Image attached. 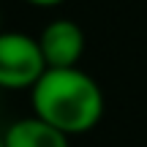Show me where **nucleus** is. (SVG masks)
Returning <instances> with one entry per match:
<instances>
[{"mask_svg":"<svg viewBox=\"0 0 147 147\" xmlns=\"http://www.w3.org/2000/svg\"><path fill=\"white\" fill-rule=\"evenodd\" d=\"M36 117L52 123L63 134H84L104 115V95L93 76L74 68H47L33 84Z\"/></svg>","mask_w":147,"mask_h":147,"instance_id":"nucleus-1","label":"nucleus"},{"mask_svg":"<svg viewBox=\"0 0 147 147\" xmlns=\"http://www.w3.org/2000/svg\"><path fill=\"white\" fill-rule=\"evenodd\" d=\"M47 60L41 55L38 38L25 33H0V87L25 90L41 79Z\"/></svg>","mask_w":147,"mask_h":147,"instance_id":"nucleus-2","label":"nucleus"},{"mask_svg":"<svg viewBox=\"0 0 147 147\" xmlns=\"http://www.w3.org/2000/svg\"><path fill=\"white\" fill-rule=\"evenodd\" d=\"M47 68H74L84 52V33L71 19H52L38 36Z\"/></svg>","mask_w":147,"mask_h":147,"instance_id":"nucleus-3","label":"nucleus"},{"mask_svg":"<svg viewBox=\"0 0 147 147\" xmlns=\"http://www.w3.org/2000/svg\"><path fill=\"white\" fill-rule=\"evenodd\" d=\"M5 147H68V134L41 117H25L8 125L3 134Z\"/></svg>","mask_w":147,"mask_h":147,"instance_id":"nucleus-4","label":"nucleus"},{"mask_svg":"<svg viewBox=\"0 0 147 147\" xmlns=\"http://www.w3.org/2000/svg\"><path fill=\"white\" fill-rule=\"evenodd\" d=\"M27 3H33V5H57L63 0H27Z\"/></svg>","mask_w":147,"mask_h":147,"instance_id":"nucleus-5","label":"nucleus"},{"mask_svg":"<svg viewBox=\"0 0 147 147\" xmlns=\"http://www.w3.org/2000/svg\"><path fill=\"white\" fill-rule=\"evenodd\" d=\"M0 147H5V144H3V136H0Z\"/></svg>","mask_w":147,"mask_h":147,"instance_id":"nucleus-6","label":"nucleus"},{"mask_svg":"<svg viewBox=\"0 0 147 147\" xmlns=\"http://www.w3.org/2000/svg\"><path fill=\"white\" fill-rule=\"evenodd\" d=\"M0 33H3V30H0Z\"/></svg>","mask_w":147,"mask_h":147,"instance_id":"nucleus-7","label":"nucleus"}]
</instances>
